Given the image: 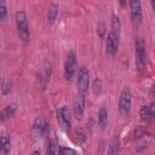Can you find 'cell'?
Wrapping results in <instances>:
<instances>
[{"instance_id": "obj_4", "label": "cell", "mask_w": 155, "mask_h": 155, "mask_svg": "<svg viewBox=\"0 0 155 155\" xmlns=\"http://www.w3.org/2000/svg\"><path fill=\"white\" fill-rule=\"evenodd\" d=\"M76 67H78V61H76V56L74 51H69L67 54V59L64 63V78L65 80H71V78L74 76L75 71H76Z\"/></svg>"}, {"instance_id": "obj_8", "label": "cell", "mask_w": 155, "mask_h": 155, "mask_svg": "<svg viewBox=\"0 0 155 155\" xmlns=\"http://www.w3.org/2000/svg\"><path fill=\"white\" fill-rule=\"evenodd\" d=\"M47 128H48V125L45 121V119L42 116H38L35 119L34 124H33V127H31L33 136L35 138H40V137H42L47 132Z\"/></svg>"}, {"instance_id": "obj_9", "label": "cell", "mask_w": 155, "mask_h": 155, "mask_svg": "<svg viewBox=\"0 0 155 155\" xmlns=\"http://www.w3.org/2000/svg\"><path fill=\"white\" fill-rule=\"evenodd\" d=\"M117 47H119V35L110 31L107 36V45H105L107 54L110 56V57L115 56L116 52H117Z\"/></svg>"}, {"instance_id": "obj_11", "label": "cell", "mask_w": 155, "mask_h": 155, "mask_svg": "<svg viewBox=\"0 0 155 155\" xmlns=\"http://www.w3.org/2000/svg\"><path fill=\"white\" fill-rule=\"evenodd\" d=\"M73 109H74V115L78 120H81L82 115H84V110H85V96L78 93L74 98L73 102Z\"/></svg>"}, {"instance_id": "obj_17", "label": "cell", "mask_w": 155, "mask_h": 155, "mask_svg": "<svg viewBox=\"0 0 155 155\" xmlns=\"http://www.w3.org/2000/svg\"><path fill=\"white\" fill-rule=\"evenodd\" d=\"M119 149H120V140L117 137H115L108 144V155H117Z\"/></svg>"}, {"instance_id": "obj_10", "label": "cell", "mask_w": 155, "mask_h": 155, "mask_svg": "<svg viewBox=\"0 0 155 155\" xmlns=\"http://www.w3.org/2000/svg\"><path fill=\"white\" fill-rule=\"evenodd\" d=\"M50 75H51V63L48 61H45L41 71L38 74V81H39V85L42 90L46 87L48 79H50Z\"/></svg>"}, {"instance_id": "obj_24", "label": "cell", "mask_w": 155, "mask_h": 155, "mask_svg": "<svg viewBox=\"0 0 155 155\" xmlns=\"http://www.w3.org/2000/svg\"><path fill=\"white\" fill-rule=\"evenodd\" d=\"M98 31H99V35L103 36V34H104V24H103V23H99V25H98Z\"/></svg>"}, {"instance_id": "obj_25", "label": "cell", "mask_w": 155, "mask_h": 155, "mask_svg": "<svg viewBox=\"0 0 155 155\" xmlns=\"http://www.w3.org/2000/svg\"><path fill=\"white\" fill-rule=\"evenodd\" d=\"M93 87H94V88H93L94 92H98V91H99V80H96V81H94Z\"/></svg>"}, {"instance_id": "obj_15", "label": "cell", "mask_w": 155, "mask_h": 155, "mask_svg": "<svg viewBox=\"0 0 155 155\" xmlns=\"http://www.w3.org/2000/svg\"><path fill=\"white\" fill-rule=\"evenodd\" d=\"M108 124V109L107 107H101L98 110V125L102 130L107 127Z\"/></svg>"}, {"instance_id": "obj_7", "label": "cell", "mask_w": 155, "mask_h": 155, "mask_svg": "<svg viewBox=\"0 0 155 155\" xmlns=\"http://www.w3.org/2000/svg\"><path fill=\"white\" fill-rule=\"evenodd\" d=\"M56 115H57V120H58V124L61 125V127L69 131L70 130V114H69L68 107L64 105V107H61L59 109H57Z\"/></svg>"}, {"instance_id": "obj_3", "label": "cell", "mask_w": 155, "mask_h": 155, "mask_svg": "<svg viewBox=\"0 0 155 155\" xmlns=\"http://www.w3.org/2000/svg\"><path fill=\"white\" fill-rule=\"evenodd\" d=\"M131 97L132 96H131L130 88L124 87L120 93V97H119V111L122 116H126L131 110V102H132Z\"/></svg>"}, {"instance_id": "obj_12", "label": "cell", "mask_w": 155, "mask_h": 155, "mask_svg": "<svg viewBox=\"0 0 155 155\" xmlns=\"http://www.w3.org/2000/svg\"><path fill=\"white\" fill-rule=\"evenodd\" d=\"M16 111H17V104H16V103L7 104V105L0 111V121H5V120L12 117Z\"/></svg>"}, {"instance_id": "obj_6", "label": "cell", "mask_w": 155, "mask_h": 155, "mask_svg": "<svg viewBox=\"0 0 155 155\" xmlns=\"http://www.w3.org/2000/svg\"><path fill=\"white\" fill-rule=\"evenodd\" d=\"M136 65L138 70H143L145 65V42L140 38L136 41Z\"/></svg>"}, {"instance_id": "obj_14", "label": "cell", "mask_w": 155, "mask_h": 155, "mask_svg": "<svg viewBox=\"0 0 155 155\" xmlns=\"http://www.w3.org/2000/svg\"><path fill=\"white\" fill-rule=\"evenodd\" d=\"M58 11H59L58 4L51 2L50 6H48V10H47V16H46L48 24H52V23L56 21V18H57V16H58Z\"/></svg>"}, {"instance_id": "obj_22", "label": "cell", "mask_w": 155, "mask_h": 155, "mask_svg": "<svg viewBox=\"0 0 155 155\" xmlns=\"http://www.w3.org/2000/svg\"><path fill=\"white\" fill-rule=\"evenodd\" d=\"M58 155H76V153L70 148H63L62 147L58 150Z\"/></svg>"}, {"instance_id": "obj_16", "label": "cell", "mask_w": 155, "mask_h": 155, "mask_svg": "<svg viewBox=\"0 0 155 155\" xmlns=\"http://www.w3.org/2000/svg\"><path fill=\"white\" fill-rule=\"evenodd\" d=\"M11 87H12V82H11V79L8 76H2L1 78V81H0V88H1V92L2 94H8L11 92Z\"/></svg>"}, {"instance_id": "obj_18", "label": "cell", "mask_w": 155, "mask_h": 155, "mask_svg": "<svg viewBox=\"0 0 155 155\" xmlns=\"http://www.w3.org/2000/svg\"><path fill=\"white\" fill-rule=\"evenodd\" d=\"M110 31L120 36V31H121V23H120L119 17H117V16H115V15H113V16H111V30H110Z\"/></svg>"}, {"instance_id": "obj_26", "label": "cell", "mask_w": 155, "mask_h": 155, "mask_svg": "<svg viewBox=\"0 0 155 155\" xmlns=\"http://www.w3.org/2000/svg\"><path fill=\"white\" fill-rule=\"evenodd\" d=\"M31 155H40V153H39L38 150H35V151H33V153H31Z\"/></svg>"}, {"instance_id": "obj_1", "label": "cell", "mask_w": 155, "mask_h": 155, "mask_svg": "<svg viewBox=\"0 0 155 155\" xmlns=\"http://www.w3.org/2000/svg\"><path fill=\"white\" fill-rule=\"evenodd\" d=\"M16 23H17V29H18V35L22 41L28 42L30 40V33H29V25H28V19L27 15L24 11H18L16 13Z\"/></svg>"}, {"instance_id": "obj_21", "label": "cell", "mask_w": 155, "mask_h": 155, "mask_svg": "<svg viewBox=\"0 0 155 155\" xmlns=\"http://www.w3.org/2000/svg\"><path fill=\"white\" fill-rule=\"evenodd\" d=\"M76 140H78L79 144H84L85 140H86V134H85V132L81 128L76 130Z\"/></svg>"}, {"instance_id": "obj_2", "label": "cell", "mask_w": 155, "mask_h": 155, "mask_svg": "<svg viewBox=\"0 0 155 155\" xmlns=\"http://www.w3.org/2000/svg\"><path fill=\"white\" fill-rule=\"evenodd\" d=\"M90 85V74L86 67H80L78 70V80H76V86H78V93L80 94H86Z\"/></svg>"}, {"instance_id": "obj_13", "label": "cell", "mask_w": 155, "mask_h": 155, "mask_svg": "<svg viewBox=\"0 0 155 155\" xmlns=\"http://www.w3.org/2000/svg\"><path fill=\"white\" fill-rule=\"evenodd\" d=\"M11 151V139L8 134L4 133L0 137V153L2 155H8Z\"/></svg>"}, {"instance_id": "obj_5", "label": "cell", "mask_w": 155, "mask_h": 155, "mask_svg": "<svg viewBox=\"0 0 155 155\" xmlns=\"http://www.w3.org/2000/svg\"><path fill=\"white\" fill-rule=\"evenodd\" d=\"M130 5V11H131V19H132V23L136 28H138L140 24H142V19H143V16H142V6H140V2L138 0H131L128 2Z\"/></svg>"}, {"instance_id": "obj_19", "label": "cell", "mask_w": 155, "mask_h": 155, "mask_svg": "<svg viewBox=\"0 0 155 155\" xmlns=\"http://www.w3.org/2000/svg\"><path fill=\"white\" fill-rule=\"evenodd\" d=\"M139 116H140V120H142L143 122H147V121H149V120L153 117V116H151V114H150L149 105H143V107L140 108Z\"/></svg>"}, {"instance_id": "obj_20", "label": "cell", "mask_w": 155, "mask_h": 155, "mask_svg": "<svg viewBox=\"0 0 155 155\" xmlns=\"http://www.w3.org/2000/svg\"><path fill=\"white\" fill-rule=\"evenodd\" d=\"M46 155H56V142L53 138H50L47 142V149Z\"/></svg>"}, {"instance_id": "obj_23", "label": "cell", "mask_w": 155, "mask_h": 155, "mask_svg": "<svg viewBox=\"0 0 155 155\" xmlns=\"http://www.w3.org/2000/svg\"><path fill=\"white\" fill-rule=\"evenodd\" d=\"M6 13H7V10H6V6L2 1H0V19L4 21L6 18Z\"/></svg>"}]
</instances>
